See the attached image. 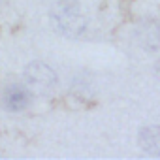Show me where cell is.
Listing matches in <instances>:
<instances>
[{"mask_svg":"<svg viewBox=\"0 0 160 160\" xmlns=\"http://www.w3.org/2000/svg\"><path fill=\"white\" fill-rule=\"evenodd\" d=\"M51 21L68 38H79L87 30V17L77 0H58L51 8Z\"/></svg>","mask_w":160,"mask_h":160,"instance_id":"obj_1","label":"cell"},{"mask_svg":"<svg viewBox=\"0 0 160 160\" xmlns=\"http://www.w3.org/2000/svg\"><path fill=\"white\" fill-rule=\"evenodd\" d=\"M23 77H25V83H27V89L32 91V92H38V94H45L49 91L55 89L57 85V73L55 70L45 64V62H30L25 72H23Z\"/></svg>","mask_w":160,"mask_h":160,"instance_id":"obj_2","label":"cell"},{"mask_svg":"<svg viewBox=\"0 0 160 160\" xmlns=\"http://www.w3.org/2000/svg\"><path fill=\"white\" fill-rule=\"evenodd\" d=\"M136 40L145 51L160 49V25L152 19H143L136 27Z\"/></svg>","mask_w":160,"mask_h":160,"instance_id":"obj_3","label":"cell"},{"mask_svg":"<svg viewBox=\"0 0 160 160\" xmlns=\"http://www.w3.org/2000/svg\"><path fill=\"white\" fill-rule=\"evenodd\" d=\"M2 104L10 111H23L30 104V91L27 85H8L2 92Z\"/></svg>","mask_w":160,"mask_h":160,"instance_id":"obj_4","label":"cell"},{"mask_svg":"<svg viewBox=\"0 0 160 160\" xmlns=\"http://www.w3.org/2000/svg\"><path fill=\"white\" fill-rule=\"evenodd\" d=\"M141 149L149 154L160 156V126H145L138 134Z\"/></svg>","mask_w":160,"mask_h":160,"instance_id":"obj_5","label":"cell"},{"mask_svg":"<svg viewBox=\"0 0 160 160\" xmlns=\"http://www.w3.org/2000/svg\"><path fill=\"white\" fill-rule=\"evenodd\" d=\"M156 75H158V77H160V60H158V62H156Z\"/></svg>","mask_w":160,"mask_h":160,"instance_id":"obj_6","label":"cell"}]
</instances>
